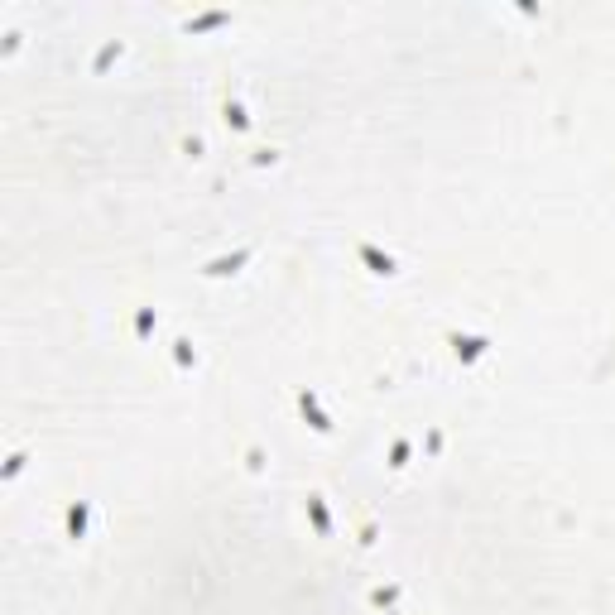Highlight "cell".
<instances>
[{
  "label": "cell",
  "mask_w": 615,
  "mask_h": 615,
  "mask_svg": "<svg viewBox=\"0 0 615 615\" xmlns=\"http://www.w3.org/2000/svg\"><path fill=\"white\" fill-rule=\"evenodd\" d=\"M361 260L371 265V274H395V260H390V255H380L375 245H361Z\"/></svg>",
  "instance_id": "obj_1"
},
{
  "label": "cell",
  "mask_w": 615,
  "mask_h": 615,
  "mask_svg": "<svg viewBox=\"0 0 615 615\" xmlns=\"http://www.w3.org/2000/svg\"><path fill=\"white\" fill-rule=\"evenodd\" d=\"M481 351H485V337H456V356L461 361H476Z\"/></svg>",
  "instance_id": "obj_2"
},
{
  "label": "cell",
  "mask_w": 615,
  "mask_h": 615,
  "mask_svg": "<svg viewBox=\"0 0 615 615\" xmlns=\"http://www.w3.org/2000/svg\"><path fill=\"white\" fill-rule=\"evenodd\" d=\"M298 404H303V414L313 418V428H318V433H327V428H332V423L322 418V409H318V399H313V395H298Z\"/></svg>",
  "instance_id": "obj_3"
},
{
  "label": "cell",
  "mask_w": 615,
  "mask_h": 615,
  "mask_svg": "<svg viewBox=\"0 0 615 615\" xmlns=\"http://www.w3.org/2000/svg\"><path fill=\"white\" fill-rule=\"evenodd\" d=\"M308 509H313V524H318V534H327V509H322V500H318V495L308 500Z\"/></svg>",
  "instance_id": "obj_4"
},
{
  "label": "cell",
  "mask_w": 615,
  "mask_h": 615,
  "mask_svg": "<svg viewBox=\"0 0 615 615\" xmlns=\"http://www.w3.org/2000/svg\"><path fill=\"white\" fill-rule=\"evenodd\" d=\"M82 524H87V505H77L73 514H68V529H73V538H82Z\"/></svg>",
  "instance_id": "obj_5"
},
{
  "label": "cell",
  "mask_w": 615,
  "mask_h": 615,
  "mask_svg": "<svg viewBox=\"0 0 615 615\" xmlns=\"http://www.w3.org/2000/svg\"><path fill=\"white\" fill-rule=\"evenodd\" d=\"M245 255H250V250H241V255H236V260H216V265H212V269H207V274H231V269L241 265Z\"/></svg>",
  "instance_id": "obj_6"
}]
</instances>
